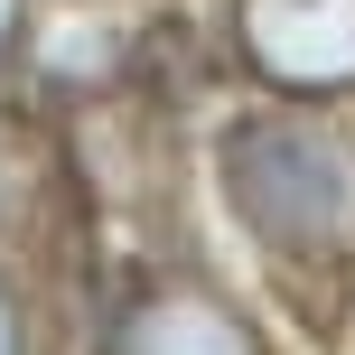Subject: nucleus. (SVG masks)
I'll return each instance as SVG.
<instances>
[{
	"label": "nucleus",
	"instance_id": "39448f33",
	"mask_svg": "<svg viewBox=\"0 0 355 355\" xmlns=\"http://www.w3.org/2000/svg\"><path fill=\"white\" fill-rule=\"evenodd\" d=\"M0 355H19V318H10V300H0Z\"/></svg>",
	"mask_w": 355,
	"mask_h": 355
},
{
	"label": "nucleus",
	"instance_id": "f03ea898",
	"mask_svg": "<svg viewBox=\"0 0 355 355\" xmlns=\"http://www.w3.org/2000/svg\"><path fill=\"white\" fill-rule=\"evenodd\" d=\"M243 56L281 94L355 85V0H243Z\"/></svg>",
	"mask_w": 355,
	"mask_h": 355
},
{
	"label": "nucleus",
	"instance_id": "7ed1b4c3",
	"mask_svg": "<svg viewBox=\"0 0 355 355\" xmlns=\"http://www.w3.org/2000/svg\"><path fill=\"white\" fill-rule=\"evenodd\" d=\"M112 355H262V346H252V327L234 318L225 300H206V290H159V300L122 309Z\"/></svg>",
	"mask_w": 355,
	"mask_h": 355
},
{
	"label": "nucleus",
	"instance_id": "f257e3e1",
	"mask_svg": "<svg viewBox=\"0 0 355 355\" xmlns=\"http://www.w3.org/2000/svg\"><path fill=\"white\" fill-rule=\"evenodd\" d=\"M234 206L271 252H346L355 243V168L337 141L300 122H243L225 150Z\"/></svg>",
	"mask_w": 355,
	"mask_h": 355
},
{
	"label": "nucleus",
	"instance_id": "20e7f679",
	"mask_svg": "<svg viewBox=\"0 0 355 355\" xmlns=\"http://www.w3.org/2000/svg\"><path fill=\"white\" fill-rule=\"evenodd\" d=\"M10 47H19V0H0V66H10Z\"/></svg>",
	"mask_w": 355,
	"mask_h": 355
}]
</instances>
